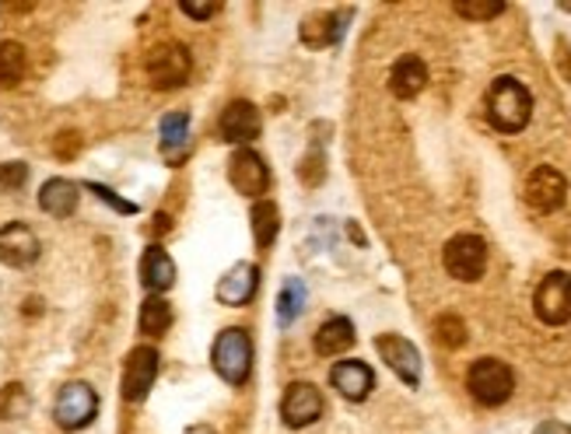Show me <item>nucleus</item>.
Listing matches in <instances>:
<instances>
[{
	"mask_svg": "<svg viewBox=\"0 0 571 434\" xmlns=\"http://www.w3.org/2000/svg\"><path fill=\"white\" fill-rule=\"evenodd\" d=\"M529 116H533V95L516 77H495V85L487 88V119L501 134H519L526 130Z\"/></svg>",
	"mask_w": 571,
	"mask_h": 434,
	"instance_id": "f257e3e1",
	"label": "nucleus"
},
{
	"mask_svg": "<svg viewBox=\"0 0 571 434\" xmlns=\"http://www.w3.org/2000/svg\"><path fill=\"white\" fill-rule=\"evenodd\" d=\"M211 364L218 375L229 385H242L253 371V340L242 326H229L224 334H218L214 350H211Z\"/></svg>",
	"mask_w": 571,
	"mask_h": 434,
	"instance_id": "f03ea898",
	"label": "nucleus"
},
{
	"mask_svg": "<svg viewBox=\"0 0 571 434\" xmlns=\"http://www.w3.org/2000/svg\"><path fill=\"white\" fill-rule=\"evenodd\" d=\"M466 389L480 406H501L512 400L516 392V375L512 368L498 358H480L466 371Z\"/></svg>",
	"mask_w": 571,
	"mask_h": 434,
	"instance_id": "7ed1b4c3",
	"label": "nucleus"
},
{
	"mask_svg": "<svg viewBox=\"0 0 571 434\" xmlns=\"http://www.w3.org/2000/svg\"><path fill=\"white\" fill-rule=\"evenodd\" d=\"M145 71H148V81L161 92H172L179 85H187L190 81V71H193V60H190V50L179 46V43H158L148 56H145Z\"/></svg>",
	"mask_w": 571,
	"mask_h": 434,
	"instance_id": "20e7f679",
	"label": "nucleus"
},
{
	"mask_svg": "<svg viewBox=\"0 0 571 434\" xmlns=\"http://www.w3.org/2000/svg\"><path fill=\"white\" fill-rule=\"evenodd\" d=\"M442 263H445L448 277H456L463 284H474L487 271V245H484L480 235H456V239L445 242Z\"/></svg>",
	"mask_w": 571,
	"mask_h": 434,
	"instance_id": "39448f33",
	"label": "nucleus"
},
{
	"mask_svg": "<svg viewBox=\"0 0 571 434\" xmlns=\"http://www.w3.org/2000/svg\"><path fill=\"white\" fill-rule=\"evenodd\" d=\"M98 413V396L88 382H67L64 389L56 392V403H53V417L64 431H81L95 421Z\"/></svg>",
	"mask_w": 571,
	"mask_h": 434,
	"instance_id": "423d86ee",
	"label": "nucleus"
},
{
	"mask_svg": "<svg viewBox=\"0 0 571 434\" xmlns=\"http://www.w3.org/2000/svg\"><path fill=\"white\" fill-rule=\"evenodd\" d=\"M522 200H526L529 211L554 214L558 207L568 200V179L558 169H550V165H537V169L526 176Z\"/></svg>",
	"mask_w": 571,
	"mask_h": 434,
	"instance_id": "0eeeda50",
	"label": "nucleus"
},
{
	"mask_svg": "<svg viewBox=\"0 0 571 434\" xmlns=\"http://www.w3.org/2000/svg\"><path fill=\"white\" fill-rule=\"evenodd\" d=\"M533 308H537L540 322L568 326L571 322V274H564V271L547 274L533 295Z\"/></svg>",
	"mask_w": 571,
	"mask_h": 434,
	"instance_id": "6e6552de",
	"label": "nucleus"
},
{
	"mask_svg": "<svg viewBox=\"0 0 571 434\" xmlns=\"http://www.w3.org/2000/svg\"><path fill=\"white\" fill-rule=\"evenodd\" d=\"M158 368H161V358L155 347H134L127 354V364H124V400L127 403H140L148 400V392L158 379Z\"/></svg>",
	"mask_w": 571,
	"mask_h": 434,
	"instance_id": "1a4fd4ad",
	"label": "nucleus"
},
{
	"mask_svg": "<svg viewBox=\"0 0 571 434\" xmlns=\"http://www.w3.org/2000/svg\"><path fill=\"white\" fill-rule=\"evenodd\" d=\"M376 350L382 354V361L393 368V375L400 382L421 385V354L411 340L400 334H382V337H376Z\"/></svg>",
	"mask_w": 571,
	"mask_h": 434,
	"instance_id": "9d476101",
	"label": "nucleus"
},
{
	"mask_svg": "<svg viewBox=\"0 0 571 434\" xmlns=\"http://www.w3.org/2000/svg\"><path fill=\"white\" fill-rule=\"evenodd\" d=\"M281 417L288 427H309L322 417V392L313 382H292L281 400Z\"/></svg>",
	"mask_w": 571,
	"mask_h": 434,
	"instance_id": "9b49d317",
	"label": "nucleus"
},
{
	"mask_svg": "<svg viewBox=\"0 0 571 434\" xmlns=\"http://www.w3.org/2000/svg\"><path fill=\"white\" fill-rule=\"evenodd\" d=\"M229 179L242 197H263L271 186V169L256 151L239 148L229 161Z\"/></svg>",
	"mask_w": 571,
	"mask_h": 434,
	"instance_id": "f8f14e48",
	"label": "nucleus"
},
{
	"mask_svg": "<svg viewBox=\"0 0 571 434\" xmlns=\"http://www.w3.org/2000/svg\"><path fill=\"white\" fill-rule=\"evenodd\" d=\"M39 239L35 232L29 229V224L22 221H11L0 229V260H4L8 266H14V271H22V266H32L39 260Z\"/></svg>",
	"mask_w": 571,
	"mask_h": 434,
	"instance_id": "ddd939ff",
	"label": "nucleus"
},
{
	"mask_svg": "<svg viewBox=\"0 0 571 434\" xmlns=\"http://www.w3.org/2000/svg\"><path fill=\"white\" fill-rule=\"evenodd\" d=\"M263 130V119H260V109L253 106V102L246 98H235L224 106L221 113V137L229 144H250L256 140Z\"/></svg>",
	"mask_w": 571,
	"mask_h": 434,
	"instance_id": "4468645a",
	"label": "nucleus"
},
{
	"mask_svg": "<svg viewBox=\"0 0 571 434\" xmlns=\"http://www.w3.org/2000/svg\"><path fill=\"white\" fill-rule=\"evenodd\" d=\"M330 385L340 392L343 400L351 403H364L376 389V375L364 361H337L330 371Z\"/></svg>",
	"mask_w": 571,
	"mask_h": 434,
	"instance_id": "2eb2a0df",
	"label": "nucleus"
},
{
	"mask_svg": "<svg viewBox=\"0 0 571 434\" xmlns=\"http://www.w3.org/2000/svg\"><path fill=\"white\" fill-rule=\"evenodd\" d=\"M256 284H260V271L256 263H235L229 274L218 280V301L229 305V308H242L250 305L256 295Z\"/></svg>",
	"mask_w": 571,
	"mask_h": 434,
	"instance_id": "dca6fc26",
	"label": "nucleus"
},
{
	"mask_svg": "<svg viewBox=\"0 0 571 434\" xmlns=\"http://www.w3.org/2000/svg\"><path fill=\"white\" fill-rule=\"evenodd\" d=\"M424 85H427V67H424V60L414 56V53L400 56L396 64H393V71H390V92H393L396 98H403V102H411V98H417V95L424 92Z\"/></svg>",
	"mask_w": 571,
	"mask_h": 434,
	"instance_id": "f3484780",
	"label": "nucleus"
},
{
	"mask_svg": "<svg viewBox=\"0 0 571 434\" xmlns=\"http://www.w3.org/2000/svg\"><path fill=\"white\" fill-rule=\"evenodd\" d=\"M140 280H145L151 295L169 292V287L176 284V263L161 245H148L145 256H140Z\"/></svg>",
	"mask_w": 571,
	"mask_h": 434,
	"instance_id": "a211bd4d",
	"label": "nucleus"
},
{
	"mask_svg": "<svg viewBox=\"0 0 571 434\" xmlns=\"http://www.w3.org/2000/svg\"><path fill=\"white\" fill-rule=\"evenodd\" d=\"M351 347H355V322L351 319L334 316L316 329V354L319 358H337Z\"/></svg>",
	"mask_w": 571,
	"mask_h": 434,
	"instance_id": "6ab92c4d",
	"label": "nucleus"
},
{
	"mask_svg": "<svg viewBox=\"0 0 571 434\" xmlns=\"http://www.w3.org/2000/svg\"><path fill=\"white\" fill-rule=\"evenodd\" d=\"M190 151V116L187 113H169L161 119V155L169 165H179Z\"/></svg>",
	"mask_w": 571,
	"mask_h": 434,
	"instance_id": "aec40b11",
	"label": "nucleus"
},
{
	"mask_svg": "<svg viewBox=\"0 0 571 434\" xmlns=\"http://www.w3.org/2000/svg\"><path fill=\"white\" fill-rule=\"evenodd\" d=\"M77 200L81 193L71 179H50L43 182V190H39V207L53 218H71L77 211Z\"/></svg>",
	"mask_w": 571,
	"mask_h": 434,
	"instance_id": "412c9836",
	"label": "nucleus"
},
{
	"mask_svg": "<svg viewBox=\"0 0 571 434\" xmlns=\"http://www.w3.org/2000/svg\"><path fill=\"white\" fill-rule=\"evenodd\" d=\"M302 43L313 46V50H322V46H334L340 43L343 35V14H313L302 22Z\"/></svg>",
	"mask_w": 571,
	"mask_h": 434,
	"instance_id": "4be33fe9",
	"label": "nucleus"
},
{
	"mask_svg": "<svg viewBox=\"0 0 571 434\" xmlns=\"http://www.w3.org/2000/svg\"><path fill=\"white\" fill-rule=\"evenodd\" d=\"M25 71H29L25 46L14 43V39H4L0 43V88H18L25 81Z\"/></svg>",
	"mask_w": 571,
	"mask_h": 434,
	"instance_id": "5701e85b",
	"label": "nucleus"
},
{
	"mask_svg": "<svg viewBox=\"0 0 571 434\" xmlns=\"http://www.w3.org/2000/svg\"><path fill=\"white\" fill-rule=\"evenodd\" d=\"M169 326H172V305L161 295H151L145 305H140V334L161 337V334H169Z\"/></svg>",
	"mask_w": 571,
	"mask_h": 434,
	"instance_id": "b1692460",
	"label": "nucleus"
},
{
	"mask_svg": "<svg viewBox=\"0 0 571 434\" xmlns=\"http://www.w3.org/2000/svg\"><path fill=\"white\" fill-rule=\"evenodd\" d=\"M277 232H281V214H277V207L267 203V200H260V203L253 207V239H256V245H260L263 253L271 250V242L277 239Z\"/></svg>",
	"mask_w": 571,
	"mask_h": 434,
	"instance_id": "393cba45",
	"label": "nucleus"
},
{
	"mask_svg": "<svg viewBox=\"0 0 571 434\" xmlns=\"http://www.w3.org/2000/svg\"><path fill=\"white\" fill-rule=\"evenodd\" d=\"M305 298H309V292H305V284L298 277H288L281 287V298H277V322L281 326H292L302 308H305Z\"/></svg>",
	"mask_w": 571,
	"mask_h": 434,
	"instance_id": "a878e982",
	"label": "nucleus"
},
{
	"mask_svg": "<svg viewBox=\"0 0 571 434\" xmlns=\"http://www.w3.org/2000/svg\"><path fill=\"white\" fill-rule=\"evenodd\" d=\"M466 340H470V334H466V322L459 316H438L435 319V343L445 347V350H459Z\"/></svg>",
	"mask_w": 571,
	"mask_h": 434,
	"instance_id": "bb28decb",
	"label": "nucleus"
},
{
	"mask_svg": "<svg viewBox=\"0 0 571 434\" xmlns=\"http://www.w3.org/2000/svg\"><path fill=\"white\" fill-rule=\"evenodd\" d=\"M29 406H32V400H29V392H25L22 382H11V385L0 389V417H4V421L25 417Z\"/></svg>",
	"mask_w": 571,
	"mask_h": 434,
	"instance_id": "cd10ccee",
	"label": "nucleus"
},
{
	"mask_svg": "<svg viewBox=\"0 0 571 434\" xmlns=\"http://www.w3.org/2000/svg\"><path fill=\"white\" fill-rule=\"evenodd\" d=\"M322 176H326V155H322L319 144H313L309 155H305V158L298 161V179H302L305 186H319Z\"/></svg>",
	"mask_w": 571,
	"mask_h": 434,
	"instance_id": "c85d7f7f",
	"label": "nucleus"
},
{
	"mask_svg": "<svg viewBox=\"0 0 571 434\" xmlns=\"http://www.w3.org/2000/svg\"><path fill=\"white\" fill-rule=\"evenodd\" d=\"M459 18H470V22H491L505 11V4H480V0H466V4H453Z\"/></svg>",
	"mask_w": 571,
	"mask_h": 434,
	"instance_id": "c756f323",
	"label": "nucleus"
},
{
	"mask_svg": "<svg viewBox=\"0 0 571 434\" xmlns=\"http://www.w3.org/2000/svg\"><path fill=\"white\" fill-rule=\"evenodd\" d=\"M25 179H29V165L25 161L0 165V190H22Z\"/></svg>",
	"mask_w": 571,
	"mask_h": 434,
	"instance_id": "7c9ffc66",
	"label": "nucleus"
},
{
	"mask_svg": "<svg viewBox=\"0 0 571 434\" xmlns=\"http://www.w3.org/2000/svg\"><path fill=\"white\" fill-rule=\"evenodd\" d=\"M77 151H81V134H77V130H64V134H56V140H53V155H56V158L71 161Z\"/></svg>",
	"mask_w": 571,
	"mask_h": 434,
	"instance_id": "2f4dec72",
	"label": "nucleus"
},
{
	"mask_svg": "<svg viewBox=\"0 0 571 434\" xmlns=\"http://www.w3.org/2000/svg\"><path fill=\"white\" fill-rule=\"evenodd\" d=\"M179 8H182V14L197 18V22H208V18H214L221 11V4H197V0H182Z\"/></svg>",
	"mask_w": 571,
	"mask_h": 434,
	"instance_id": "473e14b6",
	"label": "nucleus"
},
{
	"mask_svg": "<svg viewBox=\"0 0 571 434\" xmlns=\"http://www.w3.org/2000/svg\"><path fill=\"white\" fill-rule=\"evenodd\" d=\"M92 193L98 197V200H106V203H113L116 207V211H124V214H134L137 211V207L134 203H127V200H119L113 190H106V186H98V182H92Z\"/></svg>",
	"mask_w": 571,
	"mask_h": 434,
	"instance_id": "72a5a7b5",
	"label": "nucleus"
},
{
	"mask_svg": "<svg viewBox=\"0 0 571 434\" xmlns=\"http://www.w3.org/2000/svg\"><path fill=\"white\" fill-rule=\"evenodd\" d=\"M558 67L571 81V46H568V39H558Z\"/></svg>",
	"mask_w": 571,
	"mask_h": 434,
	"instance_id": "f704fd0d",
	"label": "nucleus"
},
{
	"mask_svg": "<svg viewBox=\"0 0 571 434\" xmlns=\"http://www.w3.org/2000/svg\"><path fill=\"white\" fill-rule=\"evenodd\" d=\"M533 434H571V424H564V421H543Z\"/></svg>",
	"mask_w": 571,
	"mask_h": 434,
	"instance_id": "c9c22d12",
	"label": "nucleus"
},
{
	"mask_svg": "<svg viewBox=\"0 0 571 434\" xmlns=\"http://www.w3.org/2000/svg\"><path fill=\"white\" fill-rule=\"evenodd\" d=\"M155 232H158V235H161V232H169V218H166V214H158V218H155Z\"/></svg>",
	"mask_w": 571,
	"mask_h": 434,
	"instance_id": "e433bc0d",
	"label": "nucleus"
},
{
	"mask_svg": "<svg viewBox=\"0 0 571 434\" xmlns=\"http://www.w3.org/2000/svg\"><path fill=\"white\" fill-rule=\"evenodd\" d=\"M187 434H214L208 424H197V427H187Z\"/></svg>",
	"mask_w": 571,
	"mask_h": 434,
	"instance_id": "4c0bfd02",
	"label": "nucleus"
},
{
	"mask_svg": "<svg viewBox=\"0 0 571 434\" xmlns=\"http://www.w3.org/2000/svg\"><path fill=\"white\" fill-rule=\"evenodd\" d=\"M564 11H571V4H564Z\"/></svg>",
	"mask_w": 571,
	"mask_h": 434,
	"instance_id": "58836bf2",
	"label": "nucleus"
}]
</instances>
